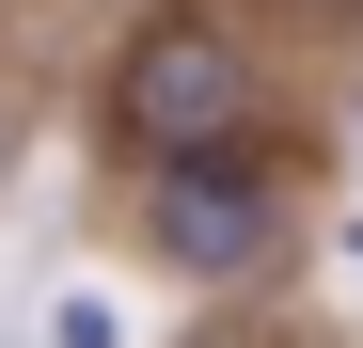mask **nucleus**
I'll list each match as a JSON object with an SVG mask.
<instances>
[{"label": "nucleus", "mask_w": 363, "mask_h": 348, "mask_svg": "<svg viewBox=\"0 0 363 348\" xmlns=\"http://www.w3.org/2000/svg\"><path fill=\"white\" fill-rule=\"evenodd\" d=\"M253 111H269L253 32H237V16H190V0H158V16L111 48V80H95V143L127 158V174H158V158L253 143Z\"/></svg>", "instance_id": "obj_1"}, {"label": "nucleus", "mask_w": 363, "mask_h": 348, "mask_svg": "<svg viewBox=\"0 0 363 348\" xmlns=\"http://www.w3.org/2000/svg\"><path fill=\"white\" fill-rule=\"evenodd\" d=\"M143 254L174 285H269L300 254V190L269 143H206V158H158L143 174Z\"/></svg>", "instance_id": "obj_2"}, {"label": "nucleus", "mask_w": 363, "mask_h": 348, "mask_svg": "<svg viewBox=\"0 0 363 348\" xmlns=\"http://www.w3.org/2000/svg\"><path fill=\"white\" fill-rule=\"evenodd\" d=\"M48 348H127V332H111V301H64V332H48Z\"/></svg>", "instance_id": "obj_3"}, {"label": "nucleus", "mask_w": 363, "mask_h": 348, "mask_svg": "<svg viewBox=\"0 0 363 348\" xmlns=\"http://www.w3.org/2000/svg\"><path fill=\"white\" fill-rule=\"evenodd\" d=\"M347 254H363V222H347Z\"/></svg>", "instance_id": "obj_4"}]
</instances>
